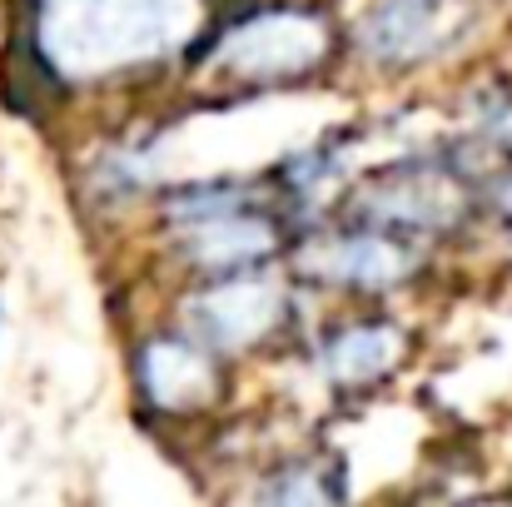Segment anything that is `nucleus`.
I'll list each match as a JSON object with an SVG mask.
<instances>
[{
    "label": "nucleus",
    "mask_w": 512,
    "mask_h": 507,
    "mask_svg": "<svg viewBox=\"0 0 512 507\" xmlns=\"http://www.w3.org/2000/svg\"><path fill=\"white\" fill-rule=\"evenodd\" d=\"M413 244L408 234L388 229V224H343L319 234L304 249V274L334 284V289H358V294H378V289H398L403 279H413Z\"/></svg>",
    "instance_id": "obj_3"
},
{
    "label": "nucleus",
    "mask_w": 512,
    "mask_h": 507,
    "mask_svg": "<svg viewBox=\"0 0 512 507\" xmlns=\"http://www.w3.org/2000/svg\"><path fill=\"white\" fill-rule=\"evenodd\" d=\"M0 334H5V304H0Z\"/></svg>",
    "instance_id": "obj_7"
},
{
    "label": "nucleus",
    "mask_w": 512,
    "mask_h": 507,
    "mask_svg": "<svg viewBox=\"0 0 512 507\" xmlns=\"http://www.w3.org/2000/svg\"><path fill=\"white\" fill-rule=\"evenodd\" d=\"M398 358H403V329L388 319H353L324 338V368L343 388L378 383L383 373L398 368Z\"/></svg>",
    "instance_id": "obj_6"
},
{
    "label": "nucleus",
    "mask_w": 512,
    "mask_h": 507,
    "mask_svg": "<svg viewBox=\"0 0 512 507\" xmlns=\"http://www.w3.org/2000/svg\"><path fill=\"white\" fill-rule=\"evenodd\" d=\"M279 319H284V294H279L259 269L219 274V279L194 299V324H199V338H204L214 353L254 348L264 334H274V324H279Z\"/></svg>",
    "instance_id": "obj_5"
},
{
    "label": "nucleus",
    "mask_w": 512,
    "mask_h": 507,
    "mask_svg": "<svg viewBox=\"0 0 512 507\" xmlns=\"http://www.w3.org/2000/svg\"><path fill=\"white\" fill-rule=\"evenodd\" d=\"M478 0H373L353 25V50L373 70H418L468 40Z\"/></svg>",
    "instance_id": "obj_2"
},
{
    "label": "nucleus",
    "mask_w": 512,
    "mask_h": 507,
    "mask_svg": "<svg viewBox=\"0 0 512 507\" xmlns=\"http://www.w3.org/2000/svg\"><path fill=\"white\" fill-rule=\"evenodd\" d=\"M135 383L160 413H199L219 398V353L194 334H155L135 353Z\"/></svg>",
    "instance_id": "obj_4"
},
{
    "label": "nucleus",
    "mask_w": 512,
    "mask_h": 507,
    "mask_svg": "<svg viewBox=\"0 0 512 507\" xmlns=\"http://www.w3.org/2000/svg\"><path fill=\"white\" fill-rule=\"evenodd\" d=\"M170 234L179 239L184 264L209 279L264 269L269 254H279L284 244L279 219L244 184H194L170 194Z\"/></svg>",
    "instance_id": "obj_1"
}]
</instances>
